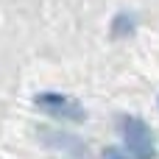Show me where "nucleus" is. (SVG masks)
I'll return each mask as SVG.
<instances>
[{
	"instance_id": "f257e3e1",
	"label": "nucleus",
	"mask_w": 159,
	"mask_h": 159,
	"mask_svg": "<svg viewBox=\"0 0 159 159\" xmlns=\"http://www.w3.org/2000/svg\"><path fill=\"white\" fill-rule=\"evenodd\" d=\"M34 106L39 112H45L48 117H56V120H70V123L87 120V109L81 106V101H75L64 92H36Z\"/></svg>"
},
{
	"instance_id": "7ed1b4c3",
	"label": "nucleus",
	"mask_w": 159,
	"mask_h": 159,
	"mask_svg": "<svg viewBox=\"0 0 159 159\" xmlns=\"http://www.w3.org/2000/svg\"><path fill=\"white\" fill-rule=\"evenodd\" d=\"M134 28H137V17L131 11H120L112 20V36H129V34H134Z\"/></svg>"
},
{
	"instance_id": "f03ea898",
	"label": "nucleus",
	"mask_w": 159,
	"mask_h": 159,
	"mask_svg": "<svg viewBox=\"0 0 159 159\" xmlns=\"http://www.w3.org/2000/svg\"><path fill=\"white\" fill-rule=\"evenodd\" d=\"M123 140L129 145L131 159H157V140L148 123L140 117H123Z\"/></svg>"
},
{
	"instance_id": "20e7f679",
	"label": "nucleus",
	"mask_w": 159,
	"mask_h": 159,
	"mask_svg": "<svg viewBox=\"0 0 159 159\" xmlns=\"http://www.w3.org/2000/svg\"><path fill=\"white\" fill-rule=\"evenodd\" d=\"M101 159H129L120 148H115V145H109V148H103V154H101Z\"/></svg>"
}]
</instances>
